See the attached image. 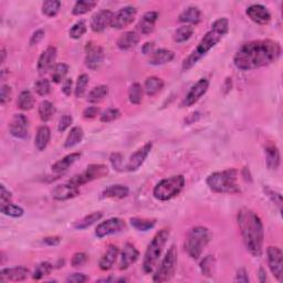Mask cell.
<instances>
[{
  "label": "cell",
  "instance_id": "obj_30",
  "mask_svg": "<svg viewBox=\"0 0 283 283\" xmlns=\"http://www.w3.org/2000/svg\"><path fill=\"white\" fill-rule=\"evenodd\" d=\"M130 194V189L124 185H111L104 189L101 194V198H125Z\"/></svg>",
  "mask_w": 283,
  "mask_h": 283
},
{
  "label": "cell",
  "instance_id": "obj_25",
  "mask_svg": "<svg viewBox=\"0 0 283 283\" xmlns=\"http://www.w3.org/2000/svg\"><path fill=\"white\" fill-rule=\"evenodd\" d=\"M139 42L140 36L134 31H127L119 37L116 44H118L119 49L122 50V51H128V50L135 48L139 44Z\"/></svg>",
  "mask_w": 283,
  "mask_h": 283
},
{
  "label": "cell",
  "instance_id": "obj_43",
  "mask_svg": "<svg viewBox=\"0 0 283 283\" xmlns=\"http://www.w3.org/2000/svg\"><path fill=\"white\" fill-rule=\"evenodd\" d=\"M51 72V79L55 83H61L65 80V76L69 72V65L65 63H58Z\"/></svg>",
  "mask_w": 283,
  "mask_h": 283
},
{
  "label": "cell",
  "instance_id": "obj_47",
  "mask_svg": "<svg viewBox=\"0 0 283 283\" xmlns=\"http://www.w3.org/2000/svg\"><path fill=\"white\" fill-rule=\"evenodd\" d=\"M85 32H86V23L85 21H83V20H80V21L76 22L72 27H71L69 31V36H70V38L78 40L82 38Z\"/></svg>",
  "mask_w": 283,
  "mask_h": 283
},
{
  "label": "cell",
  "instance_id": "obj_62",
  "mask_svg": "<svg viewBox=\"0 0 283 283\" xmlns=\"http://www.w3.org/2000/svg\"><path fill=\"white\" fill-rule=\"evenodd\" d=\"M61 239L59 237H47V238H43V243L48 245H58L60 243Z\"/></svg>",
  "mask_w": 283,
  "mask_h": 283
},
{
  "label": "cell",
  "instance_id": "obj_24",
  "mask_svg": "<svg viewBox=\"0 0 283 283\" xmlns=\"http://www.w3.org/2000/svg\"><path fill=\"white\" fill-rule=\"evenodd\" d=\"M158 19V12L156 11H148L144 14L141 20L137 24L139 30L143 33V35H149L155 29V24Z\"/></svg>",
  "mask_w": 283,
  "mask_h": 283
},
{
  "label": "cell",
  "instance_id": "obj_49",
  "mask_svg": "<svg viewBox=\"0 0 283 283\" xmlns=\"http://www.w3.org/2000/svg\"><path fill=\"white\" fill-rule=\"evenodd\" d=\"M120 111L118 109H114V107H110L103 112V113L100 115V121L103 123H111L113 121L118 120L120 118Z\"/></svg>",
  "mask_w": 283,
  "mask_h": 283
},
{
  "label": "cell",
  "instance_id": "obj_31",
  "mask_svg": "<svg viewBox=\"0 0 283 283\" xmlns=\"http://www.w3.org/2000/svg\"><path fill=\"white\" fill-rule=\"evenodd\" d=\"M202 14L197 7H188L180 15V21L187 24H197L201 22Z\"/></svg>",
  "mask_w": 283,
  "mask_h": 283
},
{
  "label": "cell",
  "instance_id": "obj_55",
  "mask_svg": "<svg viewBox=\"0 0 283 283\" xmlns=\"http://www.w3.org/2000/svg\"><path fill=\"white\" fill-rule=\"evenodd\" d=\"M12 97V91L9 85H2L1 91H0V102L1 104H6L9 102Z\"/></svg>",
  "mask_w": 283,
  "mask_h": 283
},
{
  "label": "cell",
  "instance_id": "obj_2",
  "mask_svg": "<svg viewBox=\"0 0 283 283\" xmlns=\"http://www.w3.org/2000/svg\"><path fill=\"white\" fill-rule=\"evenodd\" d=\"M237 220L245 248L253 257L259 258L262 255L264 238L263 223L260 217L249 208H243L238 212Z\"/></svg>",
  "mask_w": 283,
  "mask_h": 283
},
{
  "label": "cell",
  "instance_id": "obj_59",
  "mask_svg": "<svg viewBox=\"0 0 283 283\" xmlns=\"http://www.w3.org/2000/svg\"><path fill=\"white\" fill-rule=\"evenodd\" d=\"M44 35L45 32L43 29H39V30H37L33 35L31 36V39H30V45H37L39 44L41 41L43 40L44 38Z\"/></svg>",
  "mask_w": 283,
  "mask_h": 283
},
{
  "label": "cell",
  "instance_id": "obj_50",
  "mask_svg": "<svg viewBox=\"0 0 283 283\" xmlns=\"http://www.w3.org/2000/svg\"><path fill=\"white\" fill-rule=\"evenodd\" d=\"M214 264H215V259L212 258V256H207L205 259L202 261L201 269L203 276H206V277L212 276V268H214Z\"/></svg>",
  "mask_w": 283,
  "mask_h": 283
},
{
  "label": "cell",
  "instance_id": "obj_64",
  "mask_svg": "<svg viewBox=\"0 0 283 283\" xmlns=\"http://www.w3.org/2000/svg\"><path fill=\"white\" fill-rule=\"evenodd\" d=\"M265 271L262 268H260V270H259V281L260 282H265L267 281V276H265Z\"/></svg>",
  "mask_w": 283,
  "mask_h": 283
},
{
  "label": "cell",
  "instance_id": "obj_10",
  "mask_svg": "<svg viewBox=\"0 0 283 283\" xmlns=\"http://www.w3.org/2000/svg\"><path fill=\"white\" fill-rule=\"evenodd\" d=\"M104 50L102 47L94 42H87L85 45V60L84 63L87 69L97 71L101 68L104 62Z\"/></svg>",
  "mask_w": 283,
  "mask_h": 283
},
{
  "label": "cell",
  "instance_id": "obj_37",
  "mask_svg": "<svg viewBox=\"0 0 283 283\" xmlns=\"http://www.w3.org/2000/svg\"><path fill=\"white\" fill-rule=\"evenodd\" d=\"M17 105L20 110L29 111L35 106V98L30 91H22L17 100Z\"/></svg>",
  "mask_w": 283,
  "mask_h": 283
},
{
  "label": "cell",
  "instance_id": "obj_20",
  "mask_svg": "<svg viewBox=\"0 0 283 283\" xmlns=\"http://www.w3.org/2000/svg\"><path fill=\"white\" fill-rule=\"evenodd\" d=\"M79 194H80V189L76 186L71 185L68 182L66 184L58 185L55 187V189L52 190V198L56 199V201L63 202L77 197Z\"/></svg>",
  "mask_w": 283,
  "mask_h": 283
},
{
  "label": "cell",
  "instance_id": "obj_35",
  "mask_svg": "<svg viewBox=\"0 0 283 283\" xmlns=\"http://www.w3.org/2000/svg\"><path fill=\"white\" fill-rule=\"evenodd\" d=\"M109 94V86L107 85H98L93 87L87 94V101L90 103H99L103 101Z\"/></svg>",
  "mask_w": 283,
  "mask_h": 283
},
{
  "label": "cell",
  "instance_id": "obj_33",
  "mask_svg": "<svg viewBox=\"0 0 283 283\" xmlns=\"http://www.w3.org/2000/svg\"><path fill=\"white\" fill-rule=\"evenodd\" d=\"M39 116H40V120L42 121V122H49L50 120L53 118V115L56 114V106L53 105L52 102L48 101V100H44L40 103L39 105Z\"/></svg>",
  "mask_w": 283,
  "mask_h": 283
},
{
  "label": "cell",
  "instance_id": "obj_42",
  "mask_svg": "<svg viewBox=\"0 0 283 283\" xmlns=\"http://www.w3.org/2000/svg\"><path fill=\"white\" fill-rule=\"evenodd\" d=\"M61 2L58 0H47L42 3V14L48 18H52L59 14Z\"/></svg>",
  "mask_w": 283,
  "mask_h": 283
},
{
  "label": "cell",
  "instance_id": "obj_4",
  "mask_svg": "<svg viewBox=\"0 0 283 283\" xmlns=\"http://www.w3.org/2000/svg\"><path fill=\"white\" fill-rule=\"evenodd\" d=\"M207 185L218 194H238L240 187L238 184V172L235 168H229L222 172L212 173L207 177Z\"/></svg>",
  "mask_w": 283,
  "mask_h": 283
},
{
  "label": "cell",
  "instance_id": "obj_26",
  "mask_svg": "<svg viewBox=\"0 0 283 283\" xmlns=\"http://www.w3.org/2000/svg\"><path fill=\"white\" fill-rule=\"evenodd\" d=\"M81 157L80 153H72L69 154V155L64 156L63 158H61L60 161L56 162L55 164L52 165V172L56 174H62L68 170L71 166H72Z\"/></svg>",
  "mask_w": 283,
  "mask_h": 283
},
{
  "label": "cell",
  "instance_id": "obj_51",
  "mask_svg": "<svg viewBox=\"0 0 283 283\" xmlns=\"http://www.w3.org/2000/svg\"><path fill=\"white\" fill-rule=\"evenodd\" d=\"M264 191L265 194H267V196L271 199V202L274 203V205H277L279 211L282 210V196L280 193H278V191L273 190L271 188H269V187H264Z\"/></svg>",
  "mask_w": 283,
  "mask_h": 283
},
{
  "label": "cell",
  "instance_id": "obj_8",
  "mask_svg": "<svg viewBox=\"0 0 283 283\" xmlns=\"http://www.w3.org/2000/svg\"><path fill=\"white\" fill-rule=\"evenodd\" d=\"M177 264V250L175 245H172L166 252L164 259L162 260L160 267L153 276V281L157 283L167 282L173 278Z\"/></svg>",
  "mask_w": 283,
  "mask_h": 283
},
{
  "label": "cell",
  "instance_id": "obj_9",
  "mask_svg": "<svg viewBox=\"0 0 283 283\" xmlns=\"http://www.w3.org/2000/svg\"><path fill=\"white\" fill-rule=\"evenodd\" d=\"M109 174V168L106 165L103 164H91L86 167L84 172L81 174H78L73 176L69 182L71 185L80 187L82 185H85L87 182H91L95 180H100V178L105 177Z\"/></svg>",
  "mask_w": 283,
  "mask_h": 283
},
{
  "label": "cell",
  "instance_id": "obj_53",
  "mask_svg": "<svg viewBox=\"0 0 283 283\" xmlns=\"http://www.w3.org/2000/svg\"><path fill=\"white\" fill-rule=\"evenodd\" d=\"M110 162L112 166H113L114 169L118 170V172H123L124 166H123V156L121 155L120 153H113L110 156Z\"/></svg>",
  "mask_w": 283,
  "mask_h": 283
},
{
  "label": "cell",
  "instance_id": "obj_6",
  "mask_svg": "<svg viewBox=\"0 0 283 283\" xmlns=\"http://www.w3.org/2000/svg\"><path fill=\"white\" fill-rule=\"evenodd\" d=\"M210 238L211 235L208 228L202 226L191 228L185 241V249L189 257L195 260L199 259L207 244L209 243Z\"/></svg>",
  "mask_w": 283,
  "mask_h": 283
},
{
  "label": "cell",
  "instance_id": "obj_5",
  "mask_svg": "<svg viewBox=\"0 0 283 283\" xmlns=\"http://www.w3.org/2000/svg\"><path fill=\"white\" fill-rule=\"evenodd\" d=\"M169 238V230L168 229H162L158 231L154 237L151 243L148 244L147 250L145 252L144 260H143V270L145 273H152L154 269L156 268L157 262L162 256L165 244Z\"/></svg>",
  "mask_w": 283,
  "mask_h": 283
},
{
  "label": "cell",
  "instance_id": "obj_29",
  "mask_svg": "<svg viewBox=\"0 0 283 283\" xmlns=\"http://www.w3.org/2000/svg\"><path fill=\"white\" fill-rule=\"evenodd\" d=\"M50 139H51V131L50 128L45 125L40 126L37 131L36 139H35V146L38 151L42 152L47 148Z\"/></svg>",
  "mask_w": 283,
  "mask_h": 283
},
{
  "label": "cell",
  "instance_id": "obj_41",
  "mask_svg": "<svg viewBox=\"0 0 283 283\" xmlns=\"http://www.w3.org/2000/svg\"><path fill=\"white\" fill-rule=\"evenodd\" d=\"M143 95H144V89L142 87L140 83H133L128 89V100L132 104L139 105L143 101Z\"/></svg>",
  "mask_w": 283,
  "mask_h": 283
},
{
  "label": "cell",
  "instance_id": "obj_14",
  "mask_svg": "<svg viewBox=\"0 0 283 283\" xmlns=\"http://www.w3.org/2000/svg\"><path fill=\"white\" fill-rule=\"evenodd\" d=\"M137 10L135 7L126 6L120 9L118 12H115L112 20L111 27L114 29H124L134 21Z\"/></svg>",
  "mask_w": 283,
  "mask_h": 283
},
{
  "label": "cell",
  "instance_id": "obj_38",
  "mask_svg": "<svg viewBox=\"0 0 283 283\" xmlns=\"http://www.w3.org/2000/svg\"><path fill=\"white\" fill-rule=\"evenodd\" d=\"M98 2L97 1H92V0H79V1L76 2L74 5L73 9H72V14L74 16H82L85 15L87 12H90L92 9H94L97 7Z\"/></svg>",
  "mask_w": 283,
  "mask_h": 283
},
{
  "label": "cell",
  "instance_id": "obj_57",
  "mask_svg": "<svg viewBox=\"0 0 283 283\" xmlns=\"http://www.w3.org/2000/svg\"><path fill=\"white\" fill-rule=\"evenodd\" d=\"M100 114V109L97 106H89V107H86V109L83 111V118L84 119H94V118H97V116Z\"/></svg>",
  "mask_w": 283,
  "mask_h": 283
},
{
  "label": "cell",
  "instance_id": "obj_36",
  "mask_svg": "<svg viewBox=\"0 0 283 283\" xmlns=\"http://www.w3.org/2000/svg\"><path fill=\"white\" fill-rule=\"evenodd\" d=\"M103 214L101 211H95L92 214L85 216L84 218L79 220L76 223H74V228L78 229V230H83V229H86L92 226L97 222H99L100 219H102Z\"/></svg>",
  "mask_w": 283,
  "mask_h": 283
},
{
  "label": "cell",
  "instance_id": "obj_54",
  "mask_svg": "<svg viewBox=\"0 0 283 283\" xmlns=\"http://www.w3.org/2000/svg\"><path fill=\"white\" fill-rule=\"evenodd\" d=\"M0 206L1 205H6V203L11 202L12 199V195L9 190H8L5 185L0 186Z\"/></svg>",
  "mask_w": 283,
  "mask_h": 283
},
{
  "label": "cell",
  "instance_id": "obj_12",
  "mask_svg": "<svg viewBox=\"0 0 283 283\" xmlns=\"http://www.w3.org/2000/svg\"><path fill=\"white\" fill-rule=\"evenodd\" d=\"M125 228H126V224L123 219L118 218V217L110 218L99 224L97 229H95V235H97L98 238L102 239L104 238V237L119 234V232L123 231Z\"/></svg>",
  "mask_w": 283,
  "mask_h": 283
},
{
  "label": "cell",
  "instance_id": "obj_11",
  "mask_svg": "<svg viewBox=\"0 0 283 283\" xmlns=\"http://www.w3.org/2000/svg\"><path fill=\"white\" fill-rule=\"evenodd\" d=\"M268 257V264L269 268L274 277L278 279V281H283V253L279 247H271L268 248L267 250Z\"/></svg>",
  "mask_w": 283,
  "mask_h": 283
},
{
  "label": "cell",
  "instance_id": "obj_21",
  "mask_svg": "<svg viewBox=\"0 0 283 283\" xmlns=\"http://www.w3.org/2000/svg\"><path fill=\"white\" fill-rule=\"evenodd\" d=\"M29 270L24 267H14V268H6L0 271V281H24L28 278Z\"/></svg>",
  "mask_w": 283,
  "mask_h": 283
},
{
  "label": "cell",
  "instance_id": "obj_56",
  "mask_svg": "<svg viewBox=\"0 0 283 283\" xmlns=\"http://www.w3.org/2000/svg\"><path fill=\"white\" fill-rule=\"evenodd\" d=\"M73 123V118L71 115H63L60 119L59 125H58V131L59 132H64L65 130L71 126V124Z\"/></svg>",
  "mask_w": 283,
  "mask_h": 283
},
{
  "label": "cell",
  "instance_id": "obj_18",
  "mask_svg": "<svg viewBox=\"0 0 283 283\" xmlns=\"http://www.w3.org/2000/svg\"><path fill=\"white\" fill-rule=\"evenodd\" d=\"M57 53V48L52 47V45H50L41 53L38 60V71L40 74H45L55 68Z\"/></svg>",
  "mask_w": 283,
  "mask_h": 283
},
{
  "label": "cell",
  "instance_id": "obj_61",
  "mask_svg": "<svg viewBox=\"0 0 283 283\" xmlns=\"http://www.w3.org/2000/svg\"><path fill=\"white\" fill-rule=\"evenodd\" d=\"M235 281L236 282H243V283L249 282V277H248L247 271H245V269L243 268V269H239L238 271H237Z\"/></svg>",
  "mask_w": 283,
  "mask_h": 283
},
{
  "label": "cell",
  "instance_id": "obj_52",
  "mask_svg": "<svg viewBox=\"0 0 283 283\" xmlns=\"http://www.w3.org/2000/svg\"><path fill=\"white\" fill-rule=\"evenodd\" d=\"M87 261V256L84 252H77L74 253L72 259H71V265L74 268L82 267L84 265Z\"/></svg>",
  "mask_w": 283,
  "mask_h": 283
},
{
  "label": "cell",
  "instance_id": "obj_22",
  "mask_svg": "<svg viewBox=\"0 0 283 283\" xmlns=\"http://www.w3.org/2000/svg\"><path fill=\"white\" fill-rule=\"evenodd\" d=\"M139 257H140V252L135 248V245L127 243L125 245H124L122 255H121L120 269L121 270L128 269L132 264H134L135 262L139 260Z\"/></svg>",
  "mask_w": 283,
  "mask_h": 283
},
{
  "label": "cell",
  "instance_id": "obj_17",
  "mask_svg": "<svg viewBox=\"0 0 283 283\" xmlns=\"http://www.w3.org/2000/svg\"><path fill=\"white\" fill-rule=\"evenodd\" d=\"M114 14L111 10H100L92 16L90 27L94 32H102L107 27H111Z\"/></svg>",
  "mask_w": 283,
  "mask_h": 283
},
{
  "label": "cell",
  "instance_id": "obj_32",
  "mask_svg": "<svg viewBox=\"0 0 283 283\" xmlns=\"http://www.w3.org/2000/svg\"><path fill=\"white\" fill-rule=\"evenodd\" d=\"M164 87V81L157 77H149L146 79L144 84V90L148 97H154L161 92Z\"/></svg>",
  "mask_w": 283,
  "mask_h": 283
},
{
  "label": "cell",
  "instance_id": "obj_58",
  "mask_svg": "<svg viewBox=\"0 0 283 283\" xmlns=\"http://www.w3.org/2000/svg\"><path fill=\"white\" fill-rule=\"evenodd\" d=\"M65 281L68 283H82L87 281V277L83 273H73L70 274Z\"/></svg>",
  "mask_w": 283,
  "mask_h": 283
},
{
  "label": "cell",
  "instance_id": "obj_40",
  "mask_svg": "<svg viewBox=\"0 0 283 283\" xmlns=\"http://www.w3.org/2000/svg\"><path fill=\"white\" fill-rule=\"evenodd\" d=\"M132 227L136 229L137 231H148L155 227L156 222L154 219H146V218H140L134 217L130 219Z\"/></svg>",
  "mask_w": 283,
  "mask_h": 283
},
{
  "label": "cell",
  "instance_id": "obj_60",
  "mask_svg": "<svg viewBox=\"0 0 283 283\" xmlns=\"http://www.w3.org/2000/svg\"><path fill=\"white\" fill-rule=\"evenodd\" d=\"M72 85H73V81L72 79H65L62 83V92H63L66 97H70L71 93H72Z\"/></svg>",
  "mask_w": 283,
  "mask_h": 283
},
{
  "label": "cell",
  "instance_id": "obj_48",
  "mask_svg": "<svg viewBox=\"0 0 283 283\" xmlns=\"http://www.w3.org/2000/svg\"><path fill=\"white\" fill-rule=\"evenodd\" d=\"M35 90L36 92L40 97H45L50 93L51 91V84H50V81L48 79H41L35 83Z\"/></svg>",
  "mask_w": 283,
  "mask_h": 283
},
{
  "label": "cell",
  "instance_id": "obj_44",
  "mask_svg": "<svg viewBox=\"0 0 283 283\" xmlns=\"http://www.w3.org/2000/svg\"><path fill=\"white\" fill-rule=\"evenodd\" d=\"M0 210L3 215L9 216V217H14V218H19L24 214L23 209L20 206H17L15 203L9 202L6 203V205H1L0 206Z\"/></svg>",
  "mask_w": 283,
  "mask_h": 283
},
{
  "label": "cell",
  "instance_id": "obj_23",
  "mask_svg": "<svg viewBox=\"0 0 283 283\" xmlns=\"http://www.w3.org/2000/svg\"><path fill=\"white\" fill-rule=\"evenodd\" d=\"M120 253V249L118 245L111 244L109 245V248L106 249V251L104 252V255L102 256L101 259L99 262V267L102 271H109L115 263L116 259H118Z\"/></svg>",
  "mask_w": 283,
  "mask_h": 283
},
{
  "label": "cell",
  "instance_id": "obj_28",
  "mask_svg": "<svg viewBox=\"0 0 283 283\" xmlns=\"http://www.w3.org/2000/svg\"><path fill=\"white\" fill-rule=\"evenodd\" d=\"M265 162H267L268 168L271 170H277L280 166V152L274 144H269L265 147Z\"/></svg>",
  "mask_w": 283,
  "mask_h": 283
},
{
  "label": "cell",
  "instance_id": "obj_13",
  "mask_svg": "<svg viewBox=\"0 0 283 283\" xmlns=\"http://www.w3.org/2000/svg\"><path fill=\"white\" fill-rule=\"evenodd\" d=\"M208 87H209V81H208L207 79L202 78L201 80H198L196 82V84L191 86L189 92L187 93L184 101H182V106L189 107L193 106L194 104H196L199 100L206 94Z\"/></svg>",
  "mask_w": 283,
  "mask_h": 283
},
{
  "label": "cell",
  "instance_id": "obj_19",
  "mask_svg": "<svg viewBox=\"0 0 283 283\" xmlns=\"http://www.w3.org/2000/svg\"><path fill=\"white\" fill-rule=\"evenodd\" d=\"M245 14L253 22L261 24V26L268 24L270 20H271V15H270L269 10L262 5H251L247 8Z\"/></svg>",
  "mask_w": 283,
  "mask_h": 283
},
{
  "label": "cell",
  "instance_id": "obj_34",
  "mask_svg": "<svg viewBox=\"0 0 283 283\" xmlns=\"http://www.w3.org/2000/svg\"><path fill=\"white\" fill-rule=\"evenodd\" d=\"M83 136H84V133H83L82 127L74 126L72 130L70 131L68 136H66L65 142H64V147L66 148L74 147L79 143H81L83 140Z\"/></svg>",
  "mask_w": 283,
  "mask_h": 283
},
{
  "label": "cell",
  "instance_id": "obj_3",
  "mask_svg": "<svg viewBox=\"0 0 283 283\" xmlns=\"http://www.w3.org/2000/svg\"><path fill=\"white\" fill-rule=\"evenodd\" d=\"M228 31L229 21L227 18H219L218 20H216L212 23L210 30L199 41L197 48L182 62V70L188 71L193 68L202 57H205L212 48L216 47V44L227 35Z\"/></svg>",
  "mask_w": 283,
  "mask_h": 283
},
{
  "label": "cell",
  "instance_id": "obj_1",
  "mask_svg": "<svg viewBox=\"0 0 283 283\" xmlns=\"http://www.w3.org/2000/svg\"><path fill=\"white\" fill-rule=\"evenodd\" d=\"M281 56V45L277 41L265 39L244 43L234 57V63L239 70L250 71L267 66Z\"/></svg>",
  "mask_w": 283,
  "mask_h": 283
},
{
  "label": "cell",
  "instance_id": "obj_15",
  "mask_svg": "<svg viewBox=\"0 0 283 283\" xmlns=\"http://www.w3.org/2000/svg\"><path fill=\"white\" fill-rule=\"evenodd\" d=\"M153 144L151 142H148L145 145H143L141 148L137 149V151L132 154V156L130 157V160L125 165V170L126 172H136L142 165L144 164L145 160H146L147 156L149 155V153L152 151Z\"/></svg>",
  "mask_w": 283,
  "mask_h": 283
},
{
  "label": "cell",
  "instance_id": "obj_46",
  "mask_svg": "<svg viewBox=\"0 0 283 283\" xmlns=\"http://www.w3.org/2000/svg\"><path fill=\"white\" fill-rule=\"evenodd\" d=\"M89 76L87 74H81L79 76L77 84H76V89H74V94H76V98L81 99L84 97L85 91H86V86L89 84Z\"/></svg>",
  "mask_w": 283,
  "mask_h": 283
},
{
  "label": "cell",
  "instance_id": "obj_16",
  "mask_svg": "<svg viewBox=\"0 0 283 283\" xmlns=\"http://www.w3.org/2000/svg\"><path fill=\"white\" fill-rule=\"evenodd\" d=\"M10 134L19 140L27 139L29 135V121L23 114H16L9 124Z\"/></svg>",
  "mask_w": 283,
  "mask_h": 283
},
{
  "label": "cell",
  "instance_id": "obj_63",
  "mask_svg": "<svg viewBox=\"0 0 283 283\" xmlns=\"http://www.w3.org/2000/svg\"><path fill=\"white\" fill-rule=\"evenodd\" d=\"M154 45H155L154 42H146L142 48V51H143L144 55H152L154 52Z\"/></svg>",
  "mask_w": 283,
  "mask_h": 283
},
{
  "label": "cell",
  "instance_id": "obj_39",
  "mask_svg": "<svg viewBox=\"0 0 283 283\" xmlns=\"http://www.w3.org/2000/svg\"><path fill=\"white\" fill-rule=\"evenodd\" d=\"M194 33V27L190 24H184L174 32V41L177 43L186 42L191 38Z\"/></svg>",
  "mask_w": 283,
  "mask_h": 283
},
{
  "label": "cell",
  "instance_id": "obj_7",
  "mask_svg": "<svg viewBox=\"0 0 283 283\" xmlns=\"http://www.w3.org/2000/svg\"><path fill=\"white\" fill-rule=\"evenodd\" d=\"M185 186V178L182 175H176L157 182L154 187L153 195L157 201L167 202L181 194Z\"/></svg>",
  "mask_w": 283,
  "mask_h": 283
},
{
  "label": "cell",
  "instance_id": "obj_45",
  "mask_svg": "<svg viewBox=\"0 0 283 283\" xmlns=\"http://www.w3.org/2000/svg\"><path fill=\"white\" fill-rule=\"evenodd\" d=\"M52 269L53 267L50 262H47V261L41 262V263H39L36 267L35 271H33V274H32V278L35 279V280H40V279H42L45 276H48V274L51 273Z\"/></svg>",
  "mask_w": 283,
  "mask_h": 283
},
{
  "label": "cell",
  "instance_id": "obj_27",
  "mask_svg": "<svg viewBox=\"0 0 283 283\" xmlns=\"http://www.w3.org/2000/svg\"><path fill=\"white\" fill-rule=\"evenodd\" d=\"M175 58V53L168 49L155 50L149 58V63L153 65H163L172 62Z\"/></svg>",
  "mask_w": 283,
  "mask_h": 283
}]
</instances>
